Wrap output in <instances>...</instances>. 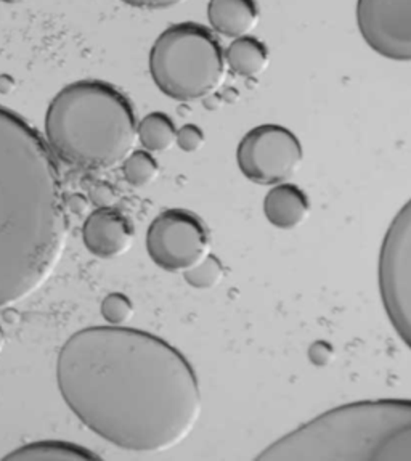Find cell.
Masks as SVG:
<instances>
[{
	"instance_id": "4fadbf2b",
	"label": "cell",
	"mask_w": 411,
	"mask_h": 461,
	"mask_svg": "<svg viewBox=\"0 0 411 461\" xmlns=\"http://www.w3.org/2000/svg\"><path fill=\"white\" fill-rule=\"evenodd\" d=\"M225 65L230 68L233 75L239 77H255L264 73L269 65V50L264 42L253 36H241L233 39L224 52Z\"/></svg>"
},
{
	"instance_id": "30bf717a",
	"label": "cell",
	"mask_w": 411,
	"mask_h": 461,
	"mask_svg": "<svg viewBox=\"0 0 411 461\" xmlns=\"http://www.w3.org/2000/svg\"><path fill=\"white\" fill-rule=\"evenodd\" d=\"M134 225L118 209H97L84 223V245L100 259L122 256L134 243Z\"/></svg>"
},
{
	"instance_id": "3957f363",
	"label": "cell",
	"mask_w": 411,
	"mask_h": 461,
	"mask_svg": "<svg viewBox=\"0 0 411 461\" xmlns=\"http://www.w3.org/2000/svg\"><path fill=\"white\" fill-rule=\"evenodd\" d=\"M264 461H411L410 401L329 410L262 452Z\"/></svg>"
},
{
	"instance_id": "44dd1931",
	"label": "cell",
	"mask_w": 411,
	"mask_h": 461,
	"mask_svg": "<svg viewBox=\"0 0 411 461\" xmlns=\"http://www.w3.org/2000/svg\"><path fill=\"white\" fill-rule=\"evenodd\" d=\"M331 356H333V350L325 342H317L308 350V357L317 365L328 364Z\"/></svg>"
},
{
	"instance_id": "277c9868",
	"label": "cell",
	"mask_w": 411,
	"mask_h": 461,
	"mask_svg": "<svg viewBox=\"0 0 411 461\" xmlns=\"http://www.w3.org/2000/svg\"><path fill=\"white\" fill-rule=\"evenodd\" d=\"M45 137L53 155L85 171L122 163L137 140L132 104L108 82H73L61 89L45 114Z\"/></svg>"
},
{
	"instance_id": "ac0fdd59",
	"label": "cell",
	"mask_w": 411,
	"mask_h": 461,
	"mask_svg": "<svg viewBox=\"0 0 411 461\" xmlns=\"http://www.w3.org/2000/svg\"><path fill=\"white\" fill-rule=\"evenodd\" d=\"M134 313V305L122 293H112L102 303V315L112 327H121L130 321Z\"/></svg>"
},
{
	"instance_id": "2e32d148",
	"label": "cell",
	"mask_w": 411,
	"mask_h": 461,
	"mask_svg": "<svg viewBox=\"0 0 411 461\" xmlns=\"http://www.w3.org/2000/svg\"><path fill=\"white\" fill-rule=\"evenodd\" d=\"M157 172H159L157 161L147 149L130 151L122 161V174L130 185H148L156 179Z\"/></svg>"
},
{
	"instance_id": "d6986e66",
	"label": "cell",
	"mask_w": 411,
	"mask_h": 461,
	"mask_svg": "<svg viewBox=\"0 0 411 461\" xmlns=\"http://www.w3.org/2000/svg\"><path fill=\"white\" fill-rule=\"evenodd\" d=\"M175 143L179 145L182 151L195 153L201 149L202 143H204V134H202L201 129L195 124H185L175 132Z\"/></svg>"
},
{
	"instance_id": "52a82bcc",
	"label": "cell",
	"mask_w": 411,
	"mask_h": 461,
	"mask_svg": "<svg viewBox=\"0 0 411 461\" xmlns=\"http://www.w3.org/2000/svg\"><path fill=\"white\" fill-rule=\"evenodd\" d=\"M302 157L299 139L278 124L251 129L237 149L239 171L257 185H278L291 179L299 169Z\"/></svg>"
},
{
	"instance_id": "9c48e42d",
	"label": "cell",
	"mask_w": 411,
	"mask_h": 461,
	"mask_svg": "<svg viewBox=\"0 0 411 461\" xmlns=\"http://www.w3.org/2000/svg\"><path fill=\"white\" fill-rule=\"evenodd\" d=\"M357 24L373 52L388 60H411V0H359Z\"/></svg>"
},
{
	"instance_id": "7402d4cb",
	"label": "cell",
	"mask_w": 411,
	"mask_h": 461,
	"mask_svg": "<svg viewBox=\"0 0 411 461\" xmlns=\"http://www.w3.org/2000/svg\"><path fill=\"white\" fill-rule=\"evenodd\" d=\"M5 344H7V338H5L4 330L0 328V354H2V350H4V348H5Z\"/></svg>"
},
{
	"instance_id": "7a4b0ae2",
	"label": "cell",
	"mask_w": 411,
	"mask_h": 461,
	"mask_svg": "<svg viewBox=\"0 0 411 461\" xmlns=\"http://www.w3.org/2000/svg\"><path fill=\"white\" fill-rule=\"evenodd\" d=\"M60 171L34 127L0 106V309L52 276L67 245Z\"/></svg>"
},
{
	"instance_id": "603a6c76",
	"label": "cell",
	"mask_w": 411,
	"mask_h": 461,
	"mask_svg": "<svg viewBox=\"0 0 411 461\" xmlns=\"http://www.w3.org/2000/svg\"><path fill=\"white\" fill-rule=\"evenodd\" d=\"M0 2H4V4H22V2H26V0H0Z\"/></svg>"
},
{
	"instance_id": "ba28073f",
	"label": "cell",
	"mask_w": 411,
	"mask_h": 461,
	"mask_svg": "<svg viewBox=\"0 0 411 461\" xmlns=\"http://www.w3.org/2000/svg\"><path fill=\"white\" fill-rule=\"evenodd\" d=\"M210 233L200 217L185 209H167L151 222L147 249L165 272H185L208 254Z\"/></svg>"
},
{
	"instance_id": "5b68a950",
	"label": "cell",
	"mask_w": 411,
	"mask_h": 461,
	"mask_svg": "<svg viewBox=\"0 0 411 461\" xmlns=\"http://www.w3.org/2000/svg\"><path fill=\"white\" fill-rule=\"evenodd\" d=\"M225 68L222 45L200 23L173 24L151 47V79L165 97L177 102L210 95L224 82Z\"/></svg>"
},
{
	"instance_id": "9a60e30c",
	"label": "cell",
	"mask_w": 411,
	"mask_h": 461,
	"mask_svg": "<svg viewBox=\"0 0 411 461\" xmlns=\"http://www.w3.org/2000/svg\"><path fill=\"white\" fill-rule=\"evenodd\" d=\"M173 120L165 113L155 112L147 114L140 124H137V139L150 153H161L171 149L175 143Z\"/></svg>"
},
{
	"instance_id": "5bb4252c",
	"label": "cell",
	"mask_w": 411,
	"mask_h": 461,
	"mask_svg": "<svg viewBox=\"0 0 411 461\" xmlns=\"http://www.w3.org/2000/svg\"><path fill=\"white\" fill-rule=\"evenodd\" d=\"M8 461H90L100 460L98 455L85 447L63 442V440H42L20 447L5 456Z\"/></svg>"
},
{
	"instance_id": "8fae6325",
	"label": "cell",
	"mask_w": 411,
	"mask_h": 461,
	"mask_svg": "<svg viewBox=\"0 0 411 461\" xmlns=\"http://www.w3.org/2000/svg\"><path fill=\"white\" fill-rule=\"evenodd\" d=\"M264 212L272 225L281 230H292L306 221L310 201L299 186L278 184L264 200Z\"/></svg>"
},
{
	"instance_id": "6da1fadb",
	"label": "cell",
	"mask_w": 411,
	"mask_h": 461,
	"mask_svg": "<svg viewBox=\"0 0 411 461\" xmlns=\"http://www.w3.org/2000/svg\"><path fill=\"white\" fill-rule=\"evenodd\" d=\"M57 381L85 428L124 452L179 446L201 413L200 383L187 358L135 328L77 331L58 354Z\"/></svg>"
},
{
	"instance_id": "ffe728a7",
	"label": "cell",
	"mask_w": 411,
	"mask_h": 461,
	"mask_svg": "<svg viewBox=\"0 0 411 461\" xmlns=\"http://www.w3.org/2000/svg\"><path fill=\"white\" fill-rule=\"evenodd\" d=\"M130 7L142 8V10H165L180 5L187 0H121Z\"/></svg>"
},
{
	"instance_id": "e0dca14e",
	"label": "cell",
	"mask_w": 411,
	"mask_h": 461,
	"mask_svg": "<svg viewBox=\"0 0 411 461\" xmlns=\"http://www.w3.org/2000/svg\"><path fill=\"white\" fill-rule=\"evenodd\" d=\"M185 280L190 286L198 290H210L222 282L224 278V266L212 254H206L201 261L196 262L193 267L183 272Z\"/></svg>"
},
{
	"instance_id": "8992f818",
	"label": "cell",
	"mask_w": 411,
	"mask_h": 461,
	"mask_svg": "<svg viewBox=\"0 0 411 461\" xmlns=\"http://www.w3.org/2000/svg\"><path fill=\"white\" fill-rule=\"evenodd\" d=\"M382 304L397 335L410 344L411 333V206L398 211L382 243L380 256Z\"/></svg>"
},
{
	"instance_id": "7c38bea8",
	"label": "cell",
	"mask_w": 411,
	"mask_h": 461,
	"mask_svg": "<svg viewBox=\"0 0 411 461\" xmlns=\"http://www.w3.org/2000/svg\"><path fill=\"white\" fill-rule=\"evenodd\" d=\"M208 20L220 36L241 38L255 30L259 22V7L255 0H210Z\"/></svg>"
}]
</instances>
